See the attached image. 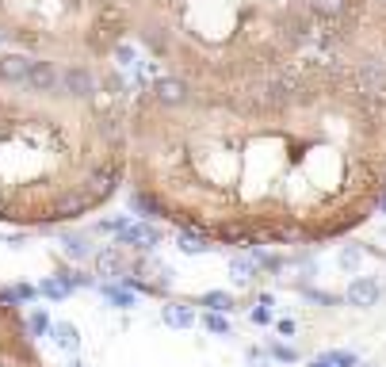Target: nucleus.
Returning a JSON list of instances; mask_svg holds the SVG:
<instances>
[{"instance_id": "0eeeda50", "label": "nucleus", "mask_w": 386, "mask_h": 367, "mask_svg": "<svg viewBox=\"0 0 386 367\" xmlns=\"http://www.w3.org/2000/svg\"><path fill=\"white\" fill-rule=\"evenodd\" d=\"M50 337H54V345L62 348V352L77 356V348H80V329H77V325H73V322H54Z\"/></svg>"}, {"instance_id": "4468645a", "label": "nucleus", "mask_w": 386, "mask_h": 367, "mask_svg": "<svg viewBox=\"0 0 386 367\" xmlns=\"http://www.w3.org/2000/svg\"><path fill=\"white\" fill-rule=\"evenodd\" d=\"M210 249H215V245L207 238H199V233H192V230H180V252L195 257V252H210Z\"/></svg>"}, {"instance_id": "39448f33", "label": "nucleus", "mask_w": 386, "mask_h": 367, "mask_svg": "<svg viewBox=\"0 0 386 367\" xmlns=\"http://www.w3.org/2000/svg\"><path fill=\"white\" fill-rule=\"evenodd\" d=\"M115 245H122V249H130V252H150L161 245V226L150 222V218H142V222H134V226H122V230L115 233Z\"/></svg>"}, {"instance_id": "aec40b11", "label": "nucleus", "mask_w": 386, "mask_h": 367, "mask_svg": "<svg viewBox=\"0 0 386 367\" xmlns=\"http://www.w3.org/2000/svg\"><path fill=\"white\" fill-rule=\"evenodd\" d=\"M341 264L344 268H359V249H344L341 252Z\"/></svg>"}, {"instance_id": "20e7f679", "label": "nucleus", "mask_w": 386, "mask_h": 367, "mask_svg": "<svg viewBox=\"0 0 386 367\" xmlns=\"http://www.w3.org/2000/svg\"><path fill=\"white\" fill-rule=\"evenodd\" d=\"M0 367H46L35 333L27 329V314L4 287H0Z\"/></svg>"}, {"instance_id": "dca6fc26", "label": "nucleus", "mask_w": 386, "mask_h": 367, "mask_svg": "<svg viewBox=\"0 0 386 367\" xmlns=\"http://www.w3.org/2000/svg\"><path fill=\"white\" fill-rule=\"evenodd\" d=\"M203 325H207L210 333H215V337H229V322L222 314H210L207 310V317H203Z\"/></svg>"}, {"instance_id": "a211bd4d", "label": "nucleus", "mask_w": 386, "mask_h": 367, "mask_svg": "<svg viewBox=\"0 0 386 367\" xmlns=\"http://www.w3.org/2000/svg\"><path fill=\"white\" fill-rule=\"evenodd\" d=\"M249 322L252 325H272V310H268V306H252L249 310Z\"/></svg>"}, {"instance_id": "6ab92c4d", "label": "nucleus", "mask_w": 386, "mask_h": 367, "mask_svg": "<svg viewBox=\"0 0 386 367\" xmlns=\"http://www.w3.org/2000/svg\"><path fill=\"white\" fill-rule=\"evenodd\" d=\"M294 329H299V325H294V317H279V322H276L279 337H294Z\"/></svg>"}, {"instance_id": "4be33fe9", "label": "nucleus", "mask_w": 386, "mask_h": 367, "mask_svg": "<svg viewBox=\"0 0 386 367\" xmlns=\"http://www.w3.org/2000/svg\"><path fill=\"white\" fill-rule=\"evenodd\" d=\"M69 367H88V364H80V360H69Z\"/></svg>"}, {"instance_id": "412c9836", "label": "nucleus", "mask_w": 386, "mask_h": 367, "mask_svg": "<svg viewBox=\"0 0 386 367\" xmlns=\"http://www.w3.org/2000/svg\"><path fill=\"white\" fill-rule=\"evenodd\" d=\"M306 367H336V364H333V356H329V352H322V356H314V360H310Z\"/></svg>"}, {"instance_id": "6e6552de", "label": "nucleus", "mask_w": 386, "mask_h": 367, "mask_svg": "<svg viewBox=\"0 0 386 367\" xmlns=\"http://www.w3.org/2000/svg\"><path fill=\"white\" fill-rule=\"evenodd\" d=\"M161 317H165V325H172V329H192L195 325V306L192 303H169L161 310Z\"/></svg>"}, {"instance_id": "f03ea898", "label": "nucleus", "mask_w": 386, "mask_h": 367, "mask_svg": "<svg viewBox=\"0 0 386 367\" xmlns=\"http://www.w3.org/2000/svg\"><path fill=\"white\" fill-rule=\"evenodd\" d=\"M119 100L115 73L0 50V226L50 230L108 207L130 168Z\"/></svg>"}, {"instance_id": "f8f14e48", "label": "nucleus", "mask_w": 386, "mask_h": 367, "mask_svg": "<svg viewBox=\"0 0 386 367\" xmlns=\"http://www.w3.org/2000/svg\"><path fill=\"white\" fill-rule=\"evenodd\" d=\"M62 249H65V257H73V260H88V257H96L85 233H69V238L62 241Z\"/></svg>"}, {"instance_id": "9d476101", "label": "nucleus", "mask_w": 386, "mask_h": 367, "mask_svg": "<svg viewBox=\"0 0 386 367\" xmlns=\"http://www.w3.org/2000/svg\"><path fill=\"white\" fill-rule=\"evenodd\" d=\"M100 295L108 298V303H115L119 310H130V306L138 303V298H134V291H130V287H122V283H115V280L100 283Z\"/></svg>"}, {"instance_id": "2eb2a0df", "label": "nucleus", "mask_w": 386, "mask_h": 367, "mask_svg": "<svg viewBox=\"0 0 386 367\" xmlns=\"http://www.w3.org/2000/svg\"><path fill=\"white\" fill-rule=\"evenodd\" d=\"M27 329L35 333V337H46V333L54 329V322H50V314H46V310H35V314L27 317Z\"/></svg>"}, {"instance_id": "423d86ee", "label": "nucleus", "mask_w": 386, "mask_h": 367, "mask_svg": "<svg viewBox=\"0 0 386 367\" xmlns=\"http://www.w3.org/2000/svg\"><path fill=\"white\" fill-rule=\"evenodd\" d=\"M379 298H383V283L375 280V275H356V280L348 283V291H344V303L356 306V310L379 306Z\"/></svg>"}, {"instance_id": "f3484780", "label": "nucleus", "mask_w": 386, "mask_h": 367, "mask_svg": "<svg viewBox=\"0 0 386 367\" xmlns=\"http://www.w3.org/2000/svg\"><path fill=\"white\" fill-rule=\"evenodd\" d=\"M272 360H279V364H299V352H294L291 345H272Z\"/></svg>"}, {"instance_id": "ddd939ff", "label": "nucleus", "mask_w": 386, "mask_h": 367, "mask_svg": "<svg viewBox=\"0 0 386 367\" xmlns=\"http://www.w3.org/2000/svg\"><path fill=\"white\" fill-rule=\"evenodd\" d=\"M229 272H234L237 283H252V275H260L257 268V257H234V264H229Z\"/></svg>"}, {"instance_id": "f257e3e1", "label": "nucleus", "mask_w": 386, "mask_h": 367, "mask_svg": "<svg viewBox=\"0 0 386 367\" xmlns=\"http://www.w3.org/2000/svg\"><path fill=\"white\" fill-rule=\"evenodd\" d=\"M130 207L229 249L329 245L386 210V122L352 65L234 88L161 77L130 115Z\"/></svg>"}, {"instance_id": "1a4fd4ad", "label": "nucleus", "mask_w": 386, "mask_h": 367, "mask_svg": "<svg viewBox=\"0 0 386 367\" xmlns=\"http://www.w3.org/2000/svg\"><path fill=\"white\" fill-rule=\"evenodd\" d=\"M38 295L50 298V303H62V298L73 295V283L65 280V275H43V283H38Z\"/></svg>"}, {"instance_id": "9b49d317", "label": "nucleus", "mask_w": 386, "mask_h": 367, "mask_svg": "<svg viewBox=\"0 0 386 367\" xmlns=\"http://www.w3.org/2000/svg\"><path fill=\"white\" fill-rule=\"evenodd\" d=\"M195 306H203V310H210V314H229V310L237 306V298L229 295V291H207V295L199 298Z\"/></svg>"}, {"instance_id": "7ed1b4c3", "label": "nucleus", "mask_w": 386, "mask_h": 367, "mask_svg": "<svg viewBox=\"0 0 386 367\" xmlns=\"http://www.w3.org/2000/svg\"><path fill=\"white\" fill-rule=\"evenodd\" d=\"M317 27L314 0H134L130 15V35L192 88L287 69Z\"/></svg>"}]
</instances>
